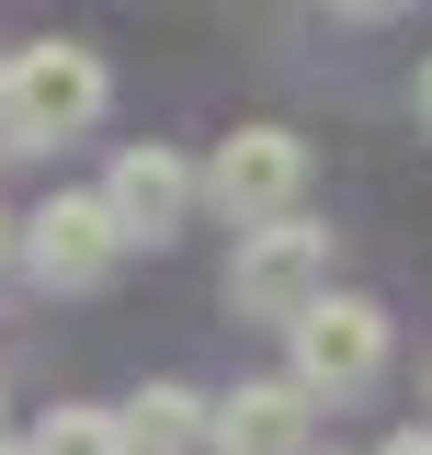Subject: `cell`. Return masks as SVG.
<instances>
[{"mask_svg": "<svg viewBox=\"0 0 432 455\" xmlns=\"http://www.w3.org/2000/svg\"><path fill=\"white\" fill-rule=\"evenodd\" d=\"M194 194H216V217H284L296 194H308V137L296 125H239L205 171H194Z\"/></svg>", "mask_w": 432, "mask_h": 455, "instance_id": "obj_5", "label": "cell"}, {"mask_svg": "<svg viewBox=\"0 0 432 455\" xmlns=\"http://www.w3.org/2000/svg\"><path fill=\"white\" fill-rule=\"evenodd\" d=\"M0 57H12V46H0Z\"/></svg>", "mask_w": 432, "mask_h": 455, "instance_id": "obj_15", "label": "cell"}, {"mask_svg": "<svg viewBox=\"0 0 432 455\" xmlns=\"http://www.w3.org/2000/svg\"><path fill=\"white\" fill-rule=\"evenodd\" d=\"M0 251H12V217H0Z\"/></svg>", "mask_w": 432, "mask_h": 455, "instance_id": "obj_13", "label": "cell"}, {"mask_svg": "<svg viewBox=\"0 0 432 455\" xmlns=\"http://www.w3.org/2000/svg\"><path fill=\"white\" fill-rule=\"evenodd\" d=\"M23 455H125V421L114 410H46Z\"/></svg>", "mask_w": 432, "mask_h": 455, "instance_id": "obj_9", "label": "cell"}, {"mask_svg": "<svg viewBox=\"0 0 432 455\" xmlns=\"http://www.w3.org/2000/svg\"><path fill=\"white\" fill-rule=\"evenodd\" d=\"M182 444H205V398L160 376V387L125 410V455H182Z\"/></svg>", "mask_w": 432, "mask_h": 455, "instance_id": "obj_8", "label": "cell"}, {"mask_svg": "<svg viewBox=\"0 0 432 455\" xmlns=\"http://www.w3.org/2000/svg\"><path fill=\"white\" fill-rule=\"evenodd\" d=\"M205 433H216L228 455H308V387H296V376H262V387L216 398Z\"/></svg>", "mask_w": 432, "mask_h": 455, "instance_id": "obj_7", "label": "cell"}, {"mask_svg": "<svg viewBox=\"0 0 432 455\" xmlns=\"http://www.w3.org/2000/svg\"><path fill=\"white\" fill-rule=\"evenodd\" d=\"M319 284H330V228H308L296 205L239 228V262H228V307H239V319L284 331V319H296Z\"/></svg>", "mask_w": 432, "mask_h": 455, "instance_id": "obj_2", "label": "cell"}, {"mask_svg": "<svg viewBox=\"0 0 432 455\" xmlns=\"http://www.w3.org/2000/svg\"><path fill=\"white\" fill-rule=\"evenodd\" d=\"M284 331H296V387L308 398H364L387 376V307L376 296H330L319 284Z\"/></svg>", "mask_w": 432, "mask_h": 455, "instance_id": "obj_3", "label": "cell"}, {"mask_svg": "<svg viewBox=\"0 0 432 455\" xmlns=\"http://www.w3.org/2000/svg\"><path fill=\"white\" fill-rule=\"evenodd\" d=\"M125 262V228H114L103 194H57L23 217V274L46 284V296H92V284Z\"/></svg>", "mask_w": 432, "mask_h": 455, "instance_id": "obj_4", "label": "cell"}, {"mask_svg": "<svg viewBox=\"0 0 432 455\" xmlns=\"http://www.w3.org/2000/svg\"><path fill=\"white\" fill-rule=\"evenodd\" d=\"M103 103H114V68L68 35L0 57V148H68V137L103 125Z\"/></svg>", "mask_w": 432, "mask_h": 455, "instance_id": "obj_1", "label": "cell"}, {"mask_svg": "<svg viewBox=\"0 0 432 455\" xmlns=\"http://www.w3.org/2000/svg\"><path fill=\"white\" fill-rule=\"evenodd\" d=\"M330 12H353V23H387V12H410V0H330Z\"/></svg>", "mask_w": 432, "mask_h": 455, "instance_id": "obj_10", "label": "cell"}, {"mask_svg": "<svg viewBox=\"0 0 432 455\" xmlns=\"http://www.w3.org/2000/svg\"><path fill=\"white\" fill-rule=\"evenodd\" d=\"M103 205H114V228H125V251H137V239L160 251L171 228L194 217V160H182V148H160V137H148V148H125V160L103 171Z\"/></svg>", "mask_w": 432, "mask_h": 455, "instance_id": "obj_6", "label": "cell"}, {"mask_svg": "<svg viewBox=\"0 0 432 455\" xmlns=\"http://www.w3.org/2000/svg\"><path fill=\"white\" fill-rule=\"evenodd\" d=\"M0 455H23V444H0Z\"/></svg>", "mask_w": 432, "mask_h": 455, "instance_id": "obj_14", "label": "cell"}, {"mask_svg": "<svg viewBox=\"0 0 432 455\" xmlns=\"http://www.w3.org/2000/svg\"><path fill=\"white\" fill-rule=\"evenodd\" d=\"M387 455H432V433H398V444H387Z\"/></svg>", "mask_w": 432, "mask_h": 455, "instance_id": "obj_11", "label": "cell"}, {"mask_svg": "<svg viewBox=\"0 0 432 455\" xmlns=\"http://www.w3.org/2000/svg\"><path fill=\"white\" fill-rule=\"evenodd\" d=\"M421 137H432V57H421Z\"/></svg>", "mask_w": 432, "mask_h": 455, "instance_id": "obj_12", "label": "cell"}]
</instances>
